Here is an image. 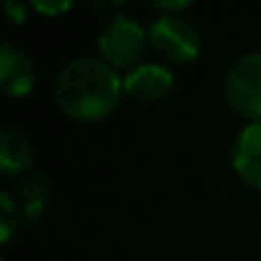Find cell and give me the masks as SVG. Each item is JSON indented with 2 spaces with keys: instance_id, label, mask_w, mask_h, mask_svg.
I'll return each mask as SVG.
<instances>
[{
  "instance_id": "7",
  "label": "cell",
  "mask_w": 261,
  "mask_h": 261,
  "mask_svg": "<svg viewBox=\"0 0 261 261\" xmlns=\"http://www.w3.org/2000/svg\"><path fill=\"white\" fill-rule=\"evenodd\" d=\"M234 170L248 186L261 190V122L248 124L234 142Z\"/></svg>"
},
{
  "instance_id": "1",
  "label": "cell",
  "mask_w": 261,
  "mask_h": 261,
  "mask_svg": "<svg viewBox=\"0 0 261 261\" xmlns=\"http://www.w3.org/2000/svg\"><path fill=\"white\" fill-rule=\"evenodd\" d=\"M124 81L117 69L99 58H76L67 62L55 81V101L76 122H99L119 103Z\"/></svg>"
},
{
  "instance_id": "14",
  "label": "cell",
  "mask_w": 261,
  "mask_h": 261,
  "mask_svg": "<svg viewBox=\"0 0 261 261\" xmlns=\"http://www.w3.org/2000/svg\"><path fill=\"white\" fill-rule=\"evenodd\" d=\"M92 7L94 9H115V7H122V3H94Z\"/></svg>"
},
{
  "instance_id": "10",
  "label": "cell",
  "mask_w": 261,
  "mask_h": 261,
  "mask_svg": "<svg viewBox=\"0 0 261 261\" xmlns=\"http://www.w3.org/2000/svg\"><path fill=\"white\" fill-rule=\"evenodd\" d=\"M21 225H23V220H21V213H18V206H16V202H14V197L3 193L0 195V241L7 243Z\"/></svg>"
},
{
  "instance_id": "13",
  "label": "cell",
  "mask_w": 261,
  "mask_h": 261,
  "mask_svg": "<svg viewBox=\"0 0 261 261\" xmlns=\"http://www.w3.org/2000/svg\"><path fill=\"white\" fill-rule=\"evenodd\" d=\"M7 16L12 18V23H23L28 18V5L16 3V0H9L7 3Z\"/></svg>"
},
{
  "instance_id": "8",
  "label": "cell",
  "mask_w": 261,
  "mask_h": 261,
  "mask_svg": "<svg viewBox=\"0 0 261 261\" xmlns=\"http://www.w3.org/2000/svg\"><path fill=\"white\" fill-rule=\"evenodd\" d=\"M50 197V181L44 172H30L14 188V202L18 206L23 225H37L46 211Z\"/></svg>"
},
{
  "instance_id": "6",
  "label": "cell",
  "mask_w": 261,
  "mask_h": 261,
  "mask_svg": "<svg viewBox=\"0 0 261 261\" xmlns=\"http://www.w3.org/2000/svg\"><path fill=\"white\" fill-rule=\"evenodd\" d=\"M174 87V73L156 62L135 67L124 78V92L138 101H161Z\"/></svg>"
},
{
  "instance_id": "2",
  "label": "cell",
  "mask_w": 261,
  "mask_h": 261,
  "mask_svg": "<svg viewBox=\"0 0 261 261\" xmlns=\"http://www.w3.org/2000/svg\"><path fill=\"white\" fill-rule=\"evenodd\" d=\"M149 41V32L135 18L126 14H115L99 35V50L103 60L115 69L135 67L142 60Z\"/></svg>"
},
{
  "instance_id": "9",
  "label": "cell",
  "mask_w": 261,
  "mask_h": 261,
  "mask_svg": "<svg viewBox=\"0 0 261 261\" xmlns=\"http://www.w3.org/2000/svg\"><path fill=\"white\" fill-rule=\"evenodd\" d=\"M35 163V149L30 140L14 128H3L0 133V170L3 174L14 176L30 170Z\"/></svg>"
},
{
  "instance_id": "4",
  "label": "cell",
  "mask_w": 261,
  "mask_h": 261,
  "mask_svg": "<svg viewBox=\"0 0 261 261\" xmlns=\"http://www.w3.org/2000/svg\"><path fill=\"white\" fill-rule=\"evenodd\" d=\"M149 46L158 58L172 64L193 62L199 55V32L181 16H158L149 28Z\"/></svg>"
},
{
  "instance_id": "12",
  "label": "cell",
  "mask_w": 261,
  "mask_h": 261,
  "mask_svg": "<svg viewBox=\"0 0 261 261\" xmlns=\"http://www.w3.org/2000/svg\"><path fill=\"white\" fill-rule=\"evenodd\" d=\"M156 9H161L165 16H176L174 12H184V9H188L190 5V0H156V3H151Z\"/></svg>"
},
{
  "instance_id": "5",
  "label": "cell",
  "mask_w": 261,
  "mask_h": 261,
  "mask_svg": "<svg viewBox=\"0 0 261 261\" xmlns=\"http://www.w3.org/2000/svg\"><path fill=\"white\" fill-rule=\"evenodd\" d=\"M35 62L18 46L3 44V48H0V90H3V94L12 96V99L28 96L35 87Z\"/></svg>"
},
{
  "instance_id": "11",
  "label": "cell",
  "mask_w": 261,
  "mask_h": 261,
  "mask_svg": "<svg viewBox=\"0 0 261 261\" xmlns=\"http://www.w3.org/2000/svg\"><path fill=\"white\" fill-rule=\"evenodd\" d=\"M32 9H37L44 16H60V14L71 9V3L69 0H35Z\"/></svg>"
},
{
  "instance_id": "3",
  "label": "cell",
  "mask_w": 261,
  "mask_h": 261,
  "mask_svg": "<svg viewBox=\"0 0 261 261\" xmlns=\"http://www.w3.org/2000/svg\"><path fill=\"white\" fill-rule=\"evenodd\" d=\"M225 96L239 117L261 122V53H248L229 67Z\"/></svg>"
}]
</instances>
